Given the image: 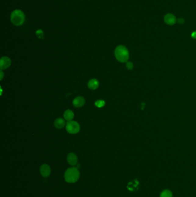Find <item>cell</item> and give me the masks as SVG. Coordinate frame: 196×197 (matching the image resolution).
Here are the masks:
<instances>
[{"mask_svg":"<svg viewBox=\"0 0 196 197\" xmlns=\"http://www.w3.org/2000/svg\"><path fill=\"white\" fill-rule=\"evenodd\" d=\"M160 197H173V194L169 190H165L161 192Z\"/></svg>","mask_w":196,"mask_h":197,"instance_id":"4fadbf2b","label":"cell"},{"mask_svg":"<svg viewBox=\"0 0 196 197\" xmlns=\"http://www.w3.org/2000/svg\"><path fill=\"white\" fill-rule=\"evenodd\" d=\"M126 66H127V68L129 70H131L133 69L134 67V65L131 62H127V64H126Z\"/></svg>","mask_w":196,"mask_h":197,"instance_id":"9a60e30c","label":"cell"},{"mask_svg":"<svg viewBox=\"0 0 196 197\" xmlns=\"http://www.w3.org/2000/svg\"><path fill=\"white\" fill-rule=\"evenodd\" d=\"M164 21L168 25H174L176 23V16L173 15V14L168 13L165 16Z\"/></svg>","mask_w":196,"mask_h":197,"instance_id":"8992f818","label":"cell"},{"mask_svg":"<svg viewBox=\"0 0 196 197\" xmlns=\"http://www.w3.org/2000/svg\"><path fill=\"white\" fill-rule=\"evenodd\" d=\"M25 16L23 11L19 9L13 10L10 16V20L13 24L16 26L22 25L25 21Z\"/></svg>","mask_w":196,"mask_h":197,"instance_id":"7a4b0ae2","label":"cell"},{"mask_svg":"<svg viewBox=\"0 0 196 197\" xmlns=\"http://www.w3.org/2000/svg\"><path fill=\"white\" fill-rule=\"evenodd\" d=\"M80 177V172L77 168H70L67 169L65 173L66 181L70 183L77 182Z\"/></svg>","mask_w":196,"mask_h":197,"instance_id":"3957f363","label":"cell"},{"mask_svg":"<svg viewBox=\"0 0 196 197\" xmlns=\"http://www.w3.org/2000/svg\"><path fill=\"white\" fill-rule=\"evenodd\" d=\"M54 126L57 129H62L65 126V121L62 118H58L54 122Z\"/></svg>","mask_w":196,"mask_h":197,"instance_id":"8fae6325","label":"cell"},{"mask_svg":"<svg viewBox=\"0 0 196 197\" xmlns=\"http://www.w3.org/2000/svg\"><path fill=\"white\" fill-rule=\"evenodd\" d=\"M191 37L194 39H196V31H194L193 32L192 34H191Z\"/></svg>","mask_w":196,"mask_h":197,"instance_id":"ac0fdd59","label":"cell"},{"mask_svg":"<svg viewBox=\"0 0 196 197\" xmlns=\"http://www.w3.org/2000/svg\"><path fill=\"white\" fill-rule=\"evenodd\" d=\"M66 129L69 133L75 134L78 133L80 130V126L78 122L71 121L67 122Z\"/></svg>","mask_w":196,"mask_h":197,"instance_id":"277c9868","label":"cell"},{"mask_svg":"<svg viewBox=\"0 0 196 197\" xmlns=\"http://www.w3.org/2000/svg\"><path fill=\"white\" fill-rule=\"evenodd\" d=\"M73 103L74 106L76 107L77 108H80L85 104V100L82 96H78L74 99Z\"/></svg>","mask_w":196,"mask_h":197,"instance_id":"52a82bcc","label":"cell"},{"mask_svg":"<svg viewBox=\"0 0 196 197\" xmlns=\"http://www.w3.org/2000/svg\"><path fill=\"white\" fill-rule=\"evenodd\" d=\"M36 35L38 36L39 38H41V36H43V32L41 30H38L36 31Z\"/></svg>","mask_w":196,"mask_h":197,"instance_id":"2e32d148","label":"cell"},{"mask_svg":"<svg viewBox=\"0 0 196 197\" xmlns=\"http://www.w3.org/2000/svg\"><path fill=\"white\" fill-rule=\"evenodd\" d=\"M178 22L179 24H184V23L185 22V20H184V19L183 18H179L178 19Z\"/></svg>","mask_w":196,"mask_h":197,"instance_id":"e0dca14e","label":"cell"},{"mask_svg":"<svg viewBox=\"0 0 196 197\" xmlns=\"http://www.w3.org/2000/svg\"><path fill=\"white\" fill-rule=\"evenodd\" d=\"M11 65V60L8 57H2L0 60V67L1 69H6L8 68Z\"/></svg>","mask_w":196,"mask_h":197,"instance_id":"5b68a950","label":"cell"},{"mask_svg":"<svg viewBox=\"0 0 196 197\" xmlns=\"http://www.w3.org/2000/svg\"><path fill=\"white\" fill-rule=\"evenodd\" d=\"M87 86L89 87V88L91 90H95L96 89H97L99 86V82L95 78L91 79L88 82Z\"/></svg>","mask_w":196,"mask_h":197,"instance_id":"30bf717a","label":"cell"},{"mask_svg":"<svg viewBox=\"0 0 196 197\" xmlns=\"http://www.w3.org/2000/svg\"><path fill=\"white\" fill-rule=\"evenodd\" d=\"M105 104V102L102 100H99L95 102V106L98 108H101L104 106Z\"/></svg>","mask_w":196,"mask_h":197,"instance_id":"5bb4252c","label":"cell"},{"mask_svg":"<svg viewBox=\"0 0 196 197\" xmlns=\"http://www.w3.org/2000/svg\"><path fill=\"white\" fill-rule=\"evenodd\" d=\"M1 80H2V78H3V73H2V70H1Z\"/></svg>","mask_w":196,"mask_h":197,"instance_id":"d6986e66","label":"cell"},{"mask_svg":"<svg viewBox=\"0 0 196 197\" xmlns=\"http://www.w3.org/2000/svg\"><path fill=\"white\" fill-rule=\"evenodd\" d=\"M116 59L120 62H126L129 59V52L125 46H117L115 50Z\"/></svg>","mask_w":196,"mask_h":197,"instance_id":"6da1fadb","label":"cell"},{"mask_svg":"<svg viewBox=\"0 0 196 197\" xmlns=\"http://www.w3.org/2000/svg\"><path fill=\"white\" fill-rule=\"evenodd\" d=\"M67 162L71 166L76 165L77 162H78V159H77V157L76 156V154H74L73 153H69L67 156Z\"/></svg>","mask_w":196,"mask_h":197,"instance_id":"9c48e42d","label":"cell"},{"mask_svg":"<svg viewBox=\"0 0 196 197\" xmlns=\"http://www.w3.org/2000/svg\"><path fill=\"white\" fill-rule=\"evenodd\" d=\"M41 175L44 177H48L51 173V168L47 164H43L40 169Z\"/></svg>","mask_w":196,"mask_h":197,"instance_id":"ba28073f","label":"cell"},{"mask_svg":"<svg viewBox=\"0 0 196 197\" xmlns=\"http://www.w3.org/2000/svg\"><path fill=\"white\" fill-rule=\"evenodd\" d=\"M63 116L66 121H71L74 118V112L70 110H67L65 112Z\"/></svg>","mask_w":196,"mask_h":197,"instance_id":"7c38bea8","label":"cell"}]
</instances>
